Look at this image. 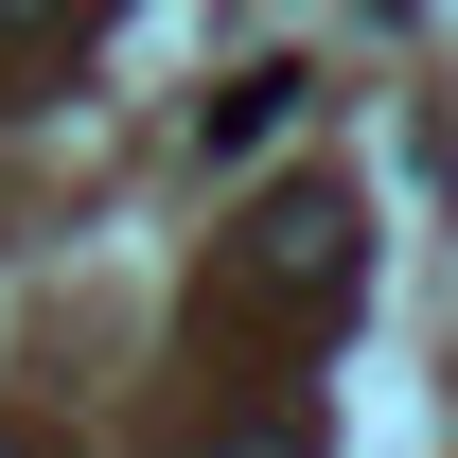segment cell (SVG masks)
<instances>
[{
  "mask_svg": "<svg viewBox=\"0 0 458 458\" xmlns=\"http://www.w3.org/2000/svg\"><path fill=\"white\" fill-rule=\"evenodd\" d=\"M352 283H370V212H352L335 176H283L265 212L229 229V318L318 335V318H352Z\"/></svg>",
  "mask_w": 458,
  "mask_h": 458,
  "instance_id": "cell-1",
  "label": "cell"
},
{
  "mask_svg": "<svg viewBox=\"0 0 458 458\" xmlns=\"http://www.w3.org/2000/svg\"><path fill=\"white\" fill-rule=\"evenodd\" d=\"M300 123V71H229L212 106H194V141H212V159H247V141H283Z\"/></svg>",
  "mask_w": 458,
  "mask_h": 458,
  "instance_id": "cell-2",
  "label": "cell"
},
{
  "mask_svg": "<svg viewBox=\"0 0 458 458\" xmlns=\"http://www.w3.org/2000/svg\"><path fill=\"white\" fill-rule=\"evenodd\" d=\"M212 458H318V423H300V405H247V423H229Z\"/></svg>",
  "mask_w": 458,
  "mask_h": 458,
  "instance_id": "cell-3",
  "label": "cell"
},
{
  "mask_svg": "<svg viewBox=\"0 0 458 458\" xmlns=\"http://www.w3.org/2000/svg\"><path fill=\"white\" fill-rule=\"evenodd\" d=\"M0 458H36V441H18V423H0Z\"/></svg>",
  "mask_w": 458,
  "mask_h": 458,
  "instance_id": "cell-4",
  "label": "cell"
}]
</instances>
